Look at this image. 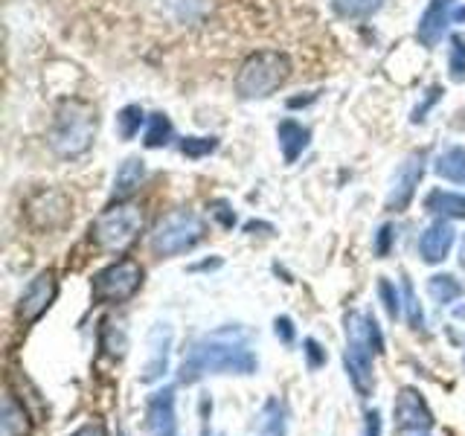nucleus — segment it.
<instances>
[{"mask_svg":"<svg viewBox=\"0 0 465 436\" xmlns=\"http://www.w3.org/2000/svg\"><path fill=\"white\" fill-rule=\"evenodd\" d=\"M259 367L256 355L247 349V343L239 338L232 329H222V332H213L207 338H201L189 355L181 363V384H195L198 378L203 375H227V372H236V375H253Z\"/></svg>","mask_w":465,"mask_h":436,"instance_id":"1","label":"nucleus"},{"mask_svg":"<svg viewBox=\"0 0 465 436\" xmlns=\"http://www.w3.org/2000/svg\"><path fill=\"white\" fill-rule=\"evenodd\" d=\"M381 352H384V338L375 320L361 312L346 314L343 363H346L349 382L355 384L361 399H367L372 392V355H381Z\"/></svg>","mask_w":465,"mask_h":436,"instance_id":"2","label":"nucleus"},{"mask_svg":"<svg viewBox=\"0 0 465 436\" xmlns=\"http://www.w3.org/2000/svg\"><path fill=\"white\" fill-rule=\"evenodd\" d=\"M96 111L82 99H67L55 111V123L50 131V145L55 154L62 157H79L91 149L96 137Z\"/></svg>","mask_w":465,"mask_h":436,"instance_id":"3","label":"nucleus"},{"mask_svg":"<svg viewBox=\"0 0 465 436\" xmlns=\"http://www.w3.org/2000/svg\"><path fill=\"white\" fill-rule=\"evenodd\" d=\"M291 58L280 50H259L244 58L236 76V94L242 99H265L288 82Z\"/></svg>","mask_w":465,"mask_h":436,"instance_id":"4","label":"nucleus"},{"mask_svg":"<svg viewBox=\"0 0 465 436\" xmlns=\"http://www.w3.org/2000/svg\"><path fill=\"white\" fill-rule=\"evenodd\" d=\"M143 230V213L134 203L116 201L91 224V242L105 253H123Z\"/></svg>","mask_w":465,"mask_h":436,"instance_id":"5","label":"nucleus"},{"mask_svg":"<svg viewBox=\"0 0 465 436\" xmlns=\"http://www.w3.org/2000/svg\"><path fill=\"white\" fill-rule=\"evenodd\" d=\"M207 236V224L193 210H174L152 233V251L157 256H181Z\"/></svg>","mask_w":465,"mask_h":436,"instance_id":"6","label":"nucleus"},{"mask_svg":"<svg viewBox=\"0 0 465 436\" xmlns=\"http://www.w3.org/2000/svg\"><path fill=\"white\" fill-rule=\"evenodd\" d=\"M140 285H143V268L134 259H120L94 276L91 291L96 302H125L137 294Z\"/></svg>","mask_w":465,"mask_h":436,"instance_id":"7","label":"nucleus"},{"mask_svg":"<svg viewBox=\"0 0 465 436\" xmlns=\"http://www.w3.org/2000/svg\"><path fill=\"white\" fill-rule=\"evenodd\" d=\"M55 294H58V282H55L53 271H41L35 280L24 288V294L18 300V320L21 323H35V320L53 305Z\"/></svg>","mask_w":465,"mask_h":436,"instance_id":"8","label":"nucleus"},{"mask_svg":"<svg viewBox=\"0 0 465 436\" xmlns=\"http://www.w3.org/2000/svg\"><path fill=\"white\" fill-rule=\"evenodd\" d=\"M421 174H425V152H413L399 166L396 178H392L390 195H387V210H392V213L407 210V203L413 201V193L421 181Z\"/></svg>","mask_w":465,"mask_h":436,"instance_id":"9","label":"nucleus"},{"mask_svg":"<svg viewBox=\"0 0 465 436\" xmlns=\"http://www.w3.org/2000/svg\"><path fill=\"white\" fill-rule=\"evenodd\" d=\"M399 431H430L433 428V413L428 411L425 399L419 396L413 387H404L396 396V407H392Z\"/></svg>","mask_w":465,"mask_h":436,"instance_id":"10","label":"nucleus"},{"mask_svg":"<svg viewBox=\"0 0 465 436\" xmlns=\"http://www.w3.org/2000/svg\"><path fill=\"white\" fill-rule=\"evenodd\" d=\"M169 346H172V326L169 323H154L149 332V358H145L140 370L143 384H154L166 375L169 370Z\"/></svg>","mask_w":465,"mask_h":436,"instance_id":"11","label":"nucleus"},{"mask_svg":"<svg viewBox=\"0 0 465 436\" xmlns=\"http://www.w3.org/2000/svg\"><path fill=\"white\" fill-rule=\"evenodd\" d=\"M450 6H454V0H430L425 15L419 18V26H416L419 44H425V47H436V44L442 41V33L450 24Z\"/></svg>","mask_w":465,"mask_h":436,"instance_id":"12","label":"nucleus"},{"mask_svg":"<svg viewBox=\"0 0 465 436\" xmlns=\"http://www.w3.org/2000/svg\"><path fill=\"white\" fill-rule=\"evenodd\" d=\"M149 428L154 436H178V419H174V390L163 387L149 399Z\"/></svg>","mask_w":465,"mask_h":436,"instance_id":"13","label":"nucleus"},{"mask_svg":"<svg viewBox=\"0 0 465 436\" xmlns=\"http://www.w3.org/2000/svg\"><path fill=\"white\" fill-rule=\"evenodd\" d=\"M450 247H454V227L445 224V222L430 224L419 239V253L428 265H440V262H445Z\"/></svg>","mask_w":465,"mask_h":436,"instance_id":"14","label":"nucleus"},{"mask_svg":"<svg viewBox=\"0 0 465 436\" xmlns=\"http://www.w3.org/2000/svg\"><path fill=\"white\" fill-rule=\"evenodd\" d=\"M145 181V164L140 157H128L125 164L116 169L114 178V201H125L140 189V183Z\"/></svg>","mask_w":465,"mask_h":436,"instance_id":"15","label":"nucleus"},{"mask_svg":"<svg viewBox=\"0 0 465 436\" xmlns=\"http://www.w3.org/2000/svg\"><path fill=\"white\" fill-rule=\"evenodd\" d=\"M276 137H280V145H282V154H285V164H294V160L305 152V145H309V128L294 123V120H282L280 128H276Z\"/></svg>","mask_w":465,"mask_h":436,"instance_id":"16","label":"nucleus"},{"mask_svg":"<svg viewBox=\"0 0 465 436\" xmlns=\"http://www.w3.org/2000/svg\"><path fill=\"white\" fill-rule=\"evenodd\" d=\"M4 431L6 436H29L33 433V421H29V413L24 411V404L6 392L4 399Z\"/></svg>","mask_w":465,"mask_h":436,"instance_id":"17","label":"nucleus"},{"mask_svg":"<svg viewBox=\"0 0 465 436\" xmlns=\"http://www.w3.org/2000/svg\"><path fill=\"white\" fill-rule=\"evenodd\" d=\"M425 207L440 215V218H465V195L457 193H442V189H433L428 195Z\"/></svg>","mask_w":465,"mask_h":436,"instance_id":"18","label":"nucleus"},{"mask_svg":"<svg viewBox=\"0 0 465 436\" xmlns=\"http://www.w3.org/2000/svg\"><path fill=\"white\" fill-rule=\"evenodd\" d=\"M436 174L445 181H454V183H465V149L454 145V149L442 152L436 157Z\"/></svg>","mask_w":465,"mask_h":436,"instance_id":"19","label":"nucleus"},{"mask_svg":"<svg viewBox=\"0 0 465 436\" xmlns=\"http://www.w3.org/2000/svg\"><path fill=\"white\" fill-rule=\"evenodd\" d=\"M428 294H430L436 302L448 305V302L460 300V297L465 294V288H462V282L457 280V276H450V273H436V276H430V280H428Z\"/></svg>","mask_w":465,"mask_h":436,"instance_id":"20","label":"nucleus"},{"mask_svg":"<svg viewBox=\"0 0 465 436\" xmlns=\"http://www.w3.org/2000/svg\"><path fill=\"white\" fill-rule=\"evenodd\" d=\"M334 12L341 15V18H370L372 12H378L384 6V0H331Z\"/></svg>","mask_w":465,"mask_h":436,"instance_id":"21","label":"nucleus"},{"mask_svg":"<svg viewBox=\"0 0 465 436\" xmlns=\"http://www.w3.org/2000/svg\"><path fill=\"white\" fill-rule=\"evenodd\" d=\"M99 346L105 349L111 358H123L125 355V332L114 326V320H102V334H99Z\"/></svg>","mask_w":465,"mask_h":436,"instance_id":"22","label":"nucleus"},{"mask_svg":"<svg viewBox=\"0 0 465 436\" xmlns=\"http://www.w3.org/2000/svg\"><path fill=\"white\" fill-rule=\"evenodd\" d=\"M172 140V123L166 114H152L149 128H145V145L149 149H160V145H169Z\"/></svg>","mask_w":465,"mask_h":436,"instance_id":"23","label":"nucleus"},{"mask_svg":"<svg viewBox=\"0 0 465 436\" xmlns=\"http://www.w3.org/2000/svg\"><path fill=\"white\" fill-rule=\"evenodd\" d=\"M140 125H143V108L140 105H125L120 114H116V131H120L123 140H134Z\"/></svg>","mask_w":465,"mask_h":436,"instance_id":"24","label":"nucleus"},{"mask_svg":"<svg viewBox=\"0 0 465 436\" xmlns=\"http://www.w3.org/2000/svg\"><path fill=\"white\" fill-rule=\"evenodd\" d=\"M259 436H285V411L280 401H268Z\"/></svg>","mask_w":465,"mask_h":436,"instance_id":"25","label":"nucleus"},{"mask_svg":"<svg viewBox=\"0 0 465 436\" xmlns=\"http://www.w3.org/2000/svg\"><path fill=\"white\" fill-rule=\"evenodd\" d=\"M448 70H450V79H454V82H465V41L460 35L450 38Z\"/></svg>","mask_w":465,"mask_h":436,"instance_id":"26","label":"nucleus"},{"mask_svg":"<svg viewBox=\"0 0 465 436\" xmlns=\"http://www.w3.org/2000/svg\"><path fill=\"white\" fill-rule=\"evenodd\" d=\"M215 149H218L215 137H186V140H181V152L186 157H203V154H213Z\"/></svg>","mask_w":465,"mask_h":436,"instance_id":"27","label":"nucleus"},{"mask_svg":"<svg viewBox=\"0 0 465 436\" xmlns=\"http://www.w3.org/2000/svg\"><path fill=\"white\" fill-rule=\"evenodd\" d=\"M378 294H381V300H384L387 314H390L392 320H396L399 312H401V305H399V294H396V288H392V282H390V280H381V282H378Z\"/></svg>","mask_w":465,"mask_h":436,"instance_id":"28","label":"nucleus"},{"mask_svg":"<svg viewBox=\"0 0 465 436\" xmlns=\"http://www.w3.org/2000/svg\"><path fill=\"white\" fill-rule=\"evenodd\" d=\"M404 302H407V323H411L413 329H419L421 326V309H419V300L413 294L411 280H404Z\"/></svg>","mask_w":465,"mask_h":436,"instance_id":"29","label":"nucleus"},{"mask_svg":"<svg viewBox=\"0 0 465 436\" xmlns=\"http://www.w3.org/2000/svg\"><path fill=\"white\" fill-rule=\"evenodd\" d=\"M302 346H305V349H302L305 358H309V367H312V370H320V367H323V363H326V349L320 346L314 338H309Z\"/></svg>","mask_w":465,"mask_h":436,"instance_id":"30","label":"nucleus"},{"mask_svg":"<svg viewBox=\"0 0 465 436\" xmlns=\"http://www.w3.org/2000/svg\"><path fill=\"white\" fill-rule=\"evenodd\" d=\"M273 332L282 343H294V323H291V317H276Z\"/></svg>","mask_w":465,"mask_h":436,"instance_id":"31","label":"nucleus"},{"mask_svg":"<svg viewBox=\"0 0 465 436\" xmlns=\"http://www.w3.org/2000/svg\"><path fill=\"white\" fill-rule=\"evenodd\" d=\"M390 244H392V227H390V224H384L381 230H378L375 253H378V256H387V253H390Z\"/></svg>","mask_w":465,"mask_h":436,"instance_id":"32","label":"nucleus"},{"mask_svg":"<svg viewBox=\"0 0 465 436\" xmlns=\"http://www.w3.org/2000/svg\"><path fill=\"white\" fill-rule=\"evenodd\" d=\"M213 207H215V210H213V215H215L218 222H222L224 227H232V224H236V215H232V210L227 207L224 201H215Z\"/></svg>","mask_w":465,"mask_h":436,"instance_id":"33","label":"nucleus"},{"mask_svg":"<svg viewBox=\"0 0 465 436\" xmlns=\"http://www.w3.org/2000/svg\"><path fill=\"white\" fill-rule=\"evenodd\" d=\"M367 436H381V416H378V411L367 413Z\"/></svg>","mask_w":465,"mask_h":436,"instance_id":"34","label":"nucleus"},{"mask_svg":"<svg viewBox=\"0 0 465 436\" xmlns=\"http://www.w3.org/2000/svg\"><path fill=\"white\" fill-rule=\"evenodd\" d=\"M73 436H108V433H105V428H102V425H84Z\"/></svg>","mask_w":465,"mask_h":436,"instance_id":"35","label":"nucleus"},{"mask_svg":"<svg viewBox=\"0 0 465 436\" xmlns=\"http://www.w3.org/2000/svg\"><path fill=\"white\" fill-rule=\"evenodd\" d=\"M460 265L465 268V242H462V251H460Z\"/></svg>","mask_w":465,"mask_h":436,"instance_id":"36","label":"nucleus"}]
</instances>
